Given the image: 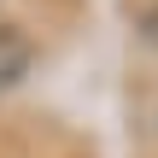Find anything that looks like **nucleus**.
<instances>
[{
    "mask_svg": "<svg viewBox=\"0 0 158 158\" xmlns=\"http://www.w3.org/2000/svg\"><path fill=\"white\" fill-rule=\"evenodd\" d=\"M29 70H35V41L18 23H0V94H12Z\"/></svg>",
    "mask_w": 158,
    "mask_h": 158,
    "instance_id": "obj_1",
    "label": "nucleus"
}]
</instances>
